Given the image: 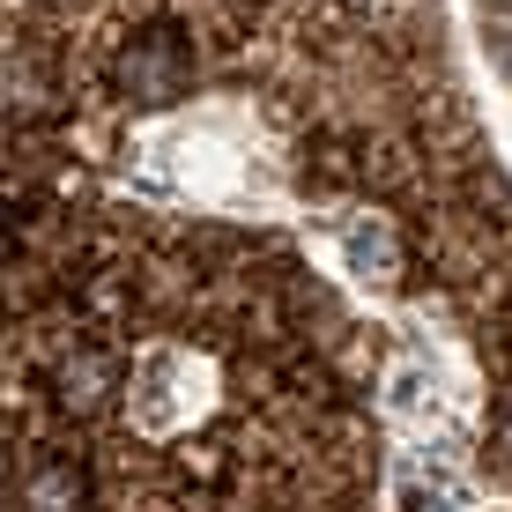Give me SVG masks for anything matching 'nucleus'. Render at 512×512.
I'll return each mask as SVG.
<instances>
[{
  "instance_id": "nucleus-1",
  "label": "nucleus",
  "mask_w": 512,
  "mask_h": 512,
  "mask_svg": "<svg viewBox=\"0 0 512 512\" xmlns=\"http://www.w3.org/2000/svg\"><path fill=\"white\" fill-rule=\"evenodd\" d=\"M186 82H193V45H186V30H171V23L127 38L119 60H112V90L127 104H171V97H186Z\"/></svg>"
},
{
  "instance_id": "nucleus-2",
  "label": "nucleus",
  "mask_w": 512,
  "mask_h": 512,
  "mask_svg": "<svg viewBox=\"0 0 512 512\" xmlns=\"http://www.w3.org/2000/svg\"><path fill=\"white\" fill-rule=\"evenodd\" d=\"M52 386H60V409L90 416V409H104V401H112L119 372H112V357H97V349H75V357H60V372H52Z\"/></svg>"
},
{
  "instance_id": "nucleus-3",
  "label": "nucleus",
  "mask_w": 512,
  "mask_h": 512,
  "mask_svg": "<svg viewBox=\"0 0 512 512\" xmlns=\"http://www.w3.org/2000/svg\"><path fill=\"white\" fill-rule=\"evenodd\" d=\"M82 505V468L75 461H45V468H30V483H23V512H75Z\"/></svg>"
},
{
  "instance_id": "nucleus-4",
  "label": "nucleus",
  "mask_w": 512,
  "mask_h": 512,
  "mask_svg": "<svg viewBox=\"0 0 512 512\" xmlns=\"http://www.w3.org/2000/svg\"><path fill=\"white\" fill-rule=\"evenodd\" d=\"M498 453H512V401H505V416H498Z\"/></svg>"
}]
</instances>
